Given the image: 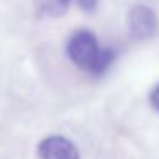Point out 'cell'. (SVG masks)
<instances>
[{
    "label": "cell",
    "instance_id": "6da1fadb",
    "mask_svg": "<svg viewBox=\"0 0 159 159\" xmlns=\"http://www.w3.org/2000/svg\"><path fill=\"white\" fill-rule=\"evenodd\" d=\"M101 52V46L98 43L94 33L87 29H79L70 36L67 43V55L70 62L77 65L79 69L91 72L98 60V55Z\"/></svg>",
    "mask_w": 159,
    "mask_h": 159
},
{
    "label": "cell",
    "instance_id": "7a4b0ae2",
    "mask_svg": "<svg viewBox=\"0 0 159 159\" xmlns=\"http://www.w3.org/2000/svg\"><path fill=\"white\" fill-rule=\"evenodd\" d=\"M127 29L128 34L137 41L149 39L159 29L157 16L147 5H135V7L130 9V12L127 16Z\"/></svg>",
    "mask_w": 159,
    "mask_h": 159
},
{
    "label": "cell",
    "instance_id": "3957f363",
    "mask_svg": "<svg viewBox=\"0 0 159 159\" xmlns=\"http://www.w3.org/2000/svg\"><path fill=\"white\" fill-rule=\"evenodd\" d=\"M38 159H79V149L72 140L62 135H50L38 144Z\"/></svg>",
    "mask_w": 159,
    "mask_h": 159
},
{
    "label": "cell",
    "instance_id": "277c9868",
    "mask_svg": "<svg viewBox=\"0 0 159 159\" xmlns=\"http://www.w3.org/2000/svg\"><path fill=\"white\" fill-rule=\"evenodd\" d=\"M70 7V0H34V11L39 17H62Z\"/></svg>",
    "mask_w": 159,
    "mask_h": 159
},
{
    "label": "cell",
    "instance_id": "5b68a950",
    "mask_svg": "<svg viewBox=\"0 0 159 159\" xmlns=\"http://www.w3.org/2000/svg\"><path fill=\"white\" fill-rule=\"evenodd\" d=\"M115 60H116V52H115V48H111V46H101L98 60H96V63H94L93 70H91L89 74L94 77L104 75V74L108 72V69L115 63Z\"/></svg>",
    "mask_w": 159,
    "mask_h": 159
},
{
    "label": "cell",
    "instance_id": "8992f818",
    "mask_svg": "<svg viewBox=\"0 0 159 159\" xmlns=\"http://www.w3.org/2000/svg\"><path fill=\"white\" fill-rule=\"evenodd\" d=\"M98 2H99V0H77L79 7L86 12H93L94 9L98 7Z\"/></svg>",
    "mask_w": 159,
    "mask_h": 159
},
{
    "label": "cell",
    "instance_id": "52a82bcc",
    "mask_svg": "<svg viewBox=\"0 0 159 159\" xmlns=\"http://www.w3.org/2000/svg\"><path fill=\"white\" fill-rule=\"evenodd\" d=\"M149 101H151L152 108H154L156 111L159 113V84L154 87V89L151 91V96H149Z\"/></svg>",
    "mask_w": 159,
    "mask_h": 159
}]
</instances>
